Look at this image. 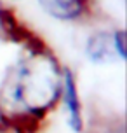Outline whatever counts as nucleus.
Segmentation results:
<instances>
[{"instance_id": "7ed1b4c3", "label": "nucleus", "mask_w": 127, "mask_h": 133, "mask_svg": "<svg viewBox=\"0 0 127 133\" xmlns=\"http://www.w3.org/2000/svg\"><path fill=\"white\" fill-rule=\"evenodd\" d=\"M40 7L49 16L61 21L78 19L85 12V0H38Z\"/></svg>"}, {"instance_id": "39448f33", "label": "nucleus", "mask_w": 127, "mask_h": 133, "mask_svg": "<svg viewBox=\"0 0 127 133\" xmlns=\"http://www.w3.org/2000/svg\"><path fill=\"white\" fill-rule=\"evenodd\" d=\"M112 42H113V49L115 54L120 58V60H125V32L124 30H115L112 33Z\"/></svg>"}, {"instance_id": "f03ea898", "label": "nucleus", "mask_w": 127, "mask_h": 133, "mask_svg": "<svg viewBox=\"0 0 127 133\" xmlns=\"http://www.w3.org/2000/svg\"><path fill=\"white\" fill-rule=\"evenodd\" d=\"M63 98H65V107L68 110V124L73 131H80L84 123H82V109H80V100L77 93V84H75L73 74L68 68L63 72Z\"/></svg>"}, {"instance_id": "f257e3e1", "label": "nucleus", "mask_w": 127, "mask_h": 133, "mask_svg": "<svg viewBox=\"0 0 127 133\" xmlns=\"http://www.w3.org/2000/svg\"><path fill=\"white\" fill-rule=\"evenodd\" d=\"M63 88L59 66L49 53L31 51L9 74L4 93L11 103L25 112L40 116L52 105Z\"/></svg>"}, {"instance_id": "423d86ee", "label": "nucleus", "mask_w": 127, "mask_h": 133, "mask_svg": "<svg viewBox=\"0 0 127 133\" xmlns=\"http://www.w3.org/2000/svg\"><path fill=\"white\" fill-rule=\"evenodd\" d=\"M7 126V121H5V116H4V112H2V107H0V133L5 130Z\"/></svg>"}, {"instance_id": "20e7f679", "label": "nucleus", "mask_w": 127, "mask_h": 133, "mask_svg": "<svg viewBox=\"0 0 127 133\" xmlns=\"http://www.w3.org/2000/svg\"><path fill=\"white\" fill-rule=\"evenodd\" d=\"M85 54L92 63H98V65L113 61L117 54H115L113 42H112V33L98 32L91 35L85 44Z\"/></svg>"}]
</instances>
